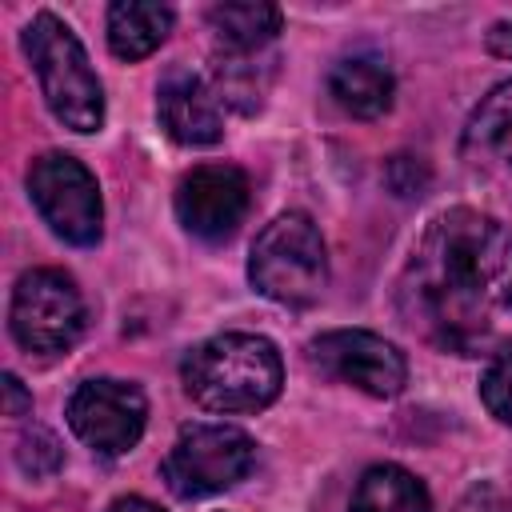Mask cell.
Masks as SVG:
<instances>
[{
    "label": "cell",
    "instance_id": "cell-21",
    "mask_svg": "<svg viewBox=\"0 0 512 512\" xmlns=\"http://www.w3.org/2000/svg\"><path fill=\"white\" fill-rule=\"evenodd\" d=\"M4 412L8 416H28L32 412V396H28V388L20 384V376H4Z\"/></svg>",
    "mask_w": 512,
    "mask_h": 512
},
{
    "label": "cell",
    "instance_id": "cell-4",
    "mask_svg": "<svg viewBox=\"0 0 512 512\" xmlns=\"http://www.w3.org/2000/svg\"><path fill=\"white\" fill-rule=\"evenodd\" d=\"M248 280L260 296L284 308H308L328 288V248L312 216H276L248 252Z\"/></svg>",
    "mask_w": 512,
    "mask_h": 512
},
{
    "label": "cell",
    "instance_id": "cell-12",
    "mask_svg": "<svg viewBox=\"0 0 512 512\" xmlns=\"http://www.w3.org/2000/svg\"><path fill=\"white\" fill-rule=\"evenodd\" d=\"M328 92L332 100L356 116V120H376L392 108V96H396V76L388 68L384 56L376 52H352L344 60L332 64L328 72Z\"/></svg>",
    "mask_w": 512,
    "mask_h": 512
},
{
    "label": "cell",
    "instance_id": "cell-1",
    "mask_svg": "<svg viewBox=\"0 0 512 512\" xmlns=\"http://www.w3.org/2000/svg\"><path fill=\"white\" fill-rule=\"evenodd\" d=\"M396 304L404 324L452 356L512 352V228L476 208H448L416 236Z\"/></svg>",
    "mask_w": 512,
    "mask_h": 512
},
{
    "label": "cell",
    "instance_id": "cell-22",
    "mask_svg": "<svg viewBox=\"0 0 512 512\" xmlns=\"http://www.w3.org/2000/svg\"><path fill=\"white\" fill-rule=\"evenodd\" d=\"M488 52L492 56H500V60H512V20H500V24H492V32H488Z\"/></svg>",
    "mask_w": 512,
    "mask_h": 512
},
{
    "label": "cell",
    "instance_id": "cell-8",
    "mask_svg": "<svg viewBox=\"0 0 512 512\" xmlns=\"http://www.w3.org/2000/svg\"><path fill=\"white\" fill-rule=\"evenodd\" d=\"M148 424V400L132 380L96 376L68 396V428L100 456H124L140 444Z\"/></svg>",
    "mask_w": 512,
    "mask_h": 512
},
{
    "label": "cell",
    "instance_id": "cell-5",
    "mask_svg": "<svg viewBox=\"0 0 512 512\" xmlns=\"http://www.w3.org/2000/svg\"><path fill=\"white\" fill-rule=\"evenodd\" d=\"M256 464V440L232 424H184L160 476L180 500L216 496L240 484Z\"/></svg>",
    "mask_w": 512,
    "mask_h": 512
},
{
    "label": "cell",
    "instance_id": "cell-13",
    "mask_svg": "<svg viewBox=\"0 0 512 512\" xmlns=\"http://www.w3.org/2000/svg\"><path fill=\"white\" fill-rule=\"evenodd\" d=\"M176 12L156 0H116L108 8V48L116 60H144L152 56L164 36L172 32Z\"/></svg>",
    "mask_w": 512,
    "mask_h": 512
},
{
    "label": "cell",
    "instance_id": "cell-2",
    "mask_svg": "<svg viewBox=\"0 0 512 512\" xmlns=\"http://www.w3.org/2000/svg\"><path fill=\"white\" fill-rule=\"evenodd\" d=\"M180 384L208 412H260L280 396L284 364L268 336L220 332L184 356Z\"/></svg>",
    "mask_w": 512,
    "mask_h": 512
},
{
    "label": "cell",
    "instance_id": "cell-14",
    "mask_svg": "<svg viewBox=\"0 0 512 512\" xmlns=\"http://www.w3.org/2000/svg\"><path fill=\"white\" fill-rule=\"evenodd\" d=\"M284 12L264 0H228L208 8V28L216 32L220 52H268Z\"/></svg>",
    "mask_w": 512,
    "mask_h": 512
},
{
    "label": "cell",
    "instance_id": "cell-16",
    "mask_svg": "<svg viewBox=\"0 0 512 512\" xmlns=\"http://www.w3.org/2000/svg\"><path fill=\"white\" fill-rule=\"evenodd\" d=\"M348 512H432L428 488L400 464H372L356 492Z\"/></svg>",
    "mask_w": 512,
    "mask_h": 512
},
{
    "label": "cell",
    "instance_id": "cell-11",
    "mask_svg": "<svg viewBox=\"0 0 512 512\" xmlns=\"http://www.w3.org/2000/svg\"><path fill=\"white\" fill-rule=\"evenodd\" d=\"M156 116H160V128L184 148H208V144H220V136H224V116H220L216 92L208 88L204 76H196L184 64H176L160 76Z\"/></svg>",
    "mask_w": 512,
    "mask_h": 512
},
{
    "label": "cell",
    "instance_id": "cell-15",
    "mask_svg": "<svg viewBox=\"0 0 512 512\" xmlns=\"http://www.w3.org/2000/svg\"><path fill=\"white\" fill-rule=\"evenodd\" d=\"M460 148L472 164H512V80L496 84L472 108Z\"/></svg>",
    "mask_w": 512,
    "mask_h": 512
},
{
    "label": "cell",
    "instance_id": "cell-19",
    "mask_svg": "<svg viewBox=\"0 0 512 512\" xmlns=\"http://www.w3.org/2000/svg\"><path fill=\"white\" fill-rule=\"evenodd\" d=\"M480 400H484V408L500 424L512 428V352L508 356H496L484 368V376H480Z\"/></svg>",
    "mask_w": 512,
    "mask_h": 512
},
{
    "label": "cell",
    "instance_id": "cell-20",
    "mask_svg": "<svg viewBox=\"0 0 512 512\" xmlns=\"http://www.w3.org/2000/svg\"><path fill=\"white\" fill-rule=\"evenodd\" d=\"M456 512H508V508H504V500L492 484H472L464 492V500L456 504Z\"/></svg>",
    "mask_w": 512,
    "mask_h": 512
},
{
    "label": "cell",
    "instance_id": "cell-10",
    "mask_svg": "<svg viewBox=\"0 0 512 512\" xmlns=\"http://www.w3.org/2000/svg\"><path fill=\"white\" fill-rule=\"evenodd\" d=\"M252 188L248 176L236 164H200L176 184V216L180 224L200 240H228L244 212H248Z\"/></svg>",
    "mask_w": 512,
    "mask_h": 512
},
{
    "label": "cell",
    "instance_id": "cell-17",
    "mask_svg": "<svg viewBox=\"0 0 512 512\" xmlns=\"http://www.w3.org/2000/svg\"><path fill=\"white\" fill-rule=\"evenodd\" d=\"M212 80H216V100L240 112H256L272 80V52H220L216 48Z\"/></svg>",
    "mask_w": 512,
    "mask_h": 512
},
{
    "label": "cell",
    "instance_id": "cell-3",
    "mask_svg": "<svg viewBox=\"0 0 512 512\" xmlns=\"http://www.w3.org/2000/svg\"><path fill=\"white\" fill-rule=\"evenodd\" d=\"M20 40L40 80L48 112L72 132H96L104 124V88L76 32L60 16L36 12Z\"/></svg>",
    "mask_w": 512,
    "mask_h": 512
},
{
    "label": "cell",
    "instance_id": "cell-18",
    "mask_svg": "<svg viewBox=\"0 0 512 512\" xmlns=\"http://www.w3.org/2000/svg\"><path fill=\"white\" fill-rule=\"evenodd\" d=\"M16 464H20V472H28V476H52V472L64 464V452H60V444H56V436H52L48 428L32 424V428H24L20 440H16Z\"/></svg>",
    "mask_w": 512,
    "mask_h": 512
},
{
    "label": "cell",
    "instance_id": "cell-6",
    "mask_svg": "<svg viewBox=\"0 0 512 512\" xmlns=\"http://www.w3.org/2000/svg\"><path fill=\"white\" fill-rule=\"evenodd\" d=\"M12 336L24 352L60 356L84 332V296L60 268H32L12 288Z\"/></svg>",
    "mask_w": 512,
    "mask_h": 512
},
{
    "label": "cell",
    "instance_id": "cell-9",
    "mask_svg": "<svg viewBox=\"0 0 512 512\" xmlns=\"http://www.w3.org/2000/svg\"><path fill=\"white\" fill-rule=\"evenodd\" d=\"M308 360L340 380V384H352L376 400H392L404 392L408 384V360L404 352L376 336V332H364V328H336V332H320L316 340H308Z\"/></svg>",
    "mask_w": 512,
    "mask_h": 512
},
{
    "label": "cell",
    "instance_id": "cell-23",
    "mask_svg": "<svg viewBox=\"0 0 512 512\" xmlns=\"http://www.w3.org/2000/svg\"><path fill=\"white\" fill-rule=\"evenodd\" d=\"M108 512H160V508L152 500H144V496H120V500L108 504Z\"/></svg>",
    "mask_w": 512,
    "mask_h": 512
},
{
    "label": "cell",
    "instance_id": "cell-7",
    "mask_svg": "<svg viewBox=\"0 0 512 512\" xmlns=\"http://www.w3.org/2000/svg\"><path fill=\"white\" fill-rule=\"evenodd\" d=\"M28 196L44 224L76 244L92 248L104 232V204H100V184L96 176L68 152H44L28 168Z\"/></svg>",
    "mask_w": 512,
    "mask_h": 512
}]
</instances>
